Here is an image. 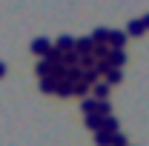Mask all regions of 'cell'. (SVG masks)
<instances>
[]
</instances>
